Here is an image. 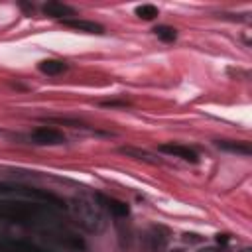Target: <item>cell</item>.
<instances>
[{"mask_svg":"<svg viewBox=\"0 0 252 252\" xmlns=\"http://www.w3.org/2000/svg\"><path fill=\"white\" fill-rule=\"evenodd\" d=\"M67 211L77 226L85 232L100 234L106 228V213L100 207L96 197L91 195H73L67 201Z\"/></svg>","mask_w":252,"mask_h":252,"instance_id":"6da1fadb","label":"cell"},{"mask_svg":"<svg viewBox=\"0 0 252 252\" xmlns=\"http://www.w3.org/2000/svg\"><path fill=\"white\" fill-rule=\"evenodd\" d=\"M47 207L32 205L28 201H0V219L16 222H47Z\"/></svg>","mask_w":252,"mask_h":252,"instance_id":"7a4b0ae2","label":"cell"},{"mask_svg":"<svg viewBox=\"0 0 252 252\" xmlns=\"http://www.w3.org/2000/svg\"><path fill=\"white\" fill-rule=\"evenodd\" d=\"M171 240V232L163 224H150L142 230L140 248L142 252H165Z\"/></svg>","mask_w":252,"mask_h":252,"instance_id":"3957f363","label":"cell"},{"mask_svg":"<svg viewBox=\"0 0 252 252\" xmlns=\"http://www.w3.org/2000/svg\"><path fill=\"white\" fill-rule=\"evenodd\" d=\"M0 195L2 197H22V199H28V201H39V203H59V199L43 189H37V187H28V185H18V183H6V181H0Z\"/></svg>","mask_w":252,"mask_h":252,"instance_id":"277c9868","label":"cell"},{"mask_svg":"<svg viewBox=\"0 0 252 252\" xmlns=\"http://www.w3.org/2000/svg\"><path fill=\"white\" fill-rule=\"evenodd\" d=\"M30 138L33 140V144H39V146H59L65 142V136L63 132H59L57 128H51V126H39L35 128Z\"/></svg>","mask_w":252,"mask_h":252,"instance_id":"5b68a950","label":"cell"},{"mask_svg":"<svg viewBox=\"0 0 252 252\" xmlns=\"http://www.w3.org/2000/svg\"><path fill=\"white\" fill-rule=\"evenodd\" d=\"M45 238H49L53 244H57L59 248H65V250H81L85 248V242L71 234V232H63V230H45Z\"/></svg>","mask_w":252,"mask_h":252,"instance_id":"8992f818","label":"cell"},{"mask_svg":"<svg viewBox=\"0 0 252 252\" xmlns=\"http://www.w3.org/2000/svg\"><path fill=\"white\" fill-rule=\"evenodd\" d=\"M94 197L98 199V203H100V207L104 209V213H110V215L116 217V219H124V217L130 215L128 203H124V201H120V199H116V197H108V195H94Z\"/></svg>","mask_w":252,"mask_h":252,"instance_id":"52a82bcc","label":"cell"},{"mask_svg":"<svg viewBox=\"0 0 252 252\" xmlns=\"http://www.w3.org/2000/svg\"><path fill=\"white\" fill-rule=\"evenodd\" d=\"M158 150L163 152V154H167V156H173V158H181V159H185V161H191V163L197 161V154H195V150H191V148L185 146V144L165 142V144H159Z\"/></svg>","mask_w":252,"mask_h":252,"instance_id":"ba28073f","label":"cell"},{"mask_svg":"<svg viewBox=\"0 0 252 252\" xmlns=\"http://www.w3.org/2000/svg\"><path fill=\"white\" fill-rule=\"evenodd\" d=\"M63 26L71 28V30H79V32H85V33H102L104 28L96 22H91V20H81V18H69L63 22Z\"/></svg>","mask_w":252,"mask_h":252,"instance_id":"9c48e42d","label":"cell"},{"mask_svg":"<svg viewBox=\"0 0 252 252\" xmlns=\"http://www.w3.org/2000/svg\"><path fill=\"white\" fill-rule=\"evenodd\" d=\"M43 12L51 18H61L63 22L69 20V16H75V10L63 2H47L43 4Z\"/></svg>","mask_w":252,"mask_h":252,"instance_id":"30bf717a","label":"cell"},{"mask_svg":"<svg viewBox=\"0 0 252 252\" xmlns=\"http://www.w3.org/2000/svg\"><path fill=\"white\" fill-rule=\"evenodd\" d=\"M0 252H43V250L24 240H0Z\"/></svg>","mask_w":252,"mask_h":252,"instance_id":"8fae6325","label":"cell"},{"mask_svg":"<svg viewBox=\"0 0 252 252\" xmlns=\"http://www.w3.org/2000/svg\"><path fill=\"white\" fill-rule=\"evenodd\" d=\"M37 67L43 75H49V77H55V75H61L67 71V63L61 59H43V61H39Z\"/></svg>","mask_w":252,"mask_h":252,"instance_id":"7c38bea8","label":"cell"},{"mask_svg":"<svg viewBox=\"0 0 252 252\" xmlns=\"http://www.w3.org/2000/svg\"><path fill=\"white\" fill-rule=\"evenodd\" d=\"M118 152L124 154V156H128V158L146 161V163H158V159H156L154 154H150V152H146V150H140V148H134V146H122Z\"/></svg>","mask_w":252,"mask_h":252,"instance_id":"4fadbf2b","label":"cell"},{"mask_svg":"<svg viewBox=\"0 0 252 252\" xmlns=\"http://www.w3.org/2000/svg\"><path fill=\"white\" fill-rule=\"evenodd\" d=\"M217 148L226 150V152H234V154H242V156H250V146L248 142H232V140H219Z\"/></svg>","mask_w":252,"mask_h":252,"instance_id":"5bb4252c","label":"cell"},{"mask_svg":"<svg viewBox=\"0 0 252 252\" xmlns=\"http://www.w3.org/2000/svg\"><path fill=\"white\" fill-rule=\"evenodd\" d=\"M154 33H156L161 41H165V43H171V41H175V37H177V32H175V28H171V26H156V28H154Z\"/></svg>","mask_w":252,"mask_h":252,"instance_id":"9a60e30c","label":"cell"},{"mask_svg":"<svg viewBox=\"0 0 252 252\" xmlns=\"http://www.w3.org/2000/svg\"><path fill=\"white\" fill-rule=\"evenodd\" d=\"M134 12H136V16L140 20H146V22H150V20H154L158 16V8L154 4H140V6H136Z\"/></svg>","mask_w":252,"mask_h":252,"instance_id":"2e32d148","label":"cell"},{"mask_svg":"<svg viewBox=\"0 0 252 252\" xmlns=\"http://www.w3.org/2000/svg\"><path fill=\"white\" fill-rule=\"evenodd\" d=\"M197 252H224V248H222V246H217V244H211V246H203V248H199Z\"/></svg>","mask_w":252,"mask_h":252,"instance_id":"e0dca14e","label":"cell"},{"mask_svg":"<svg viewBox=\"0 0 252 252\" xmlns=\"http://www.w3.org/2000/svg\"><path fill=\"white\" fill-rule=\"evenodd\" d=\"M183 240H185V242H201L199 234H193V232H191V234H189V232H185V234H183Z\"/></svg>","mask_w":252,"mask_h":252,"instance_id":"ac0fdd59","label":"cell"},{"mask_svg":"<svg viewBox=\"0 0 252 252\" xmlns=\"http://www.w3.org/2000/svg\"><path fill=\"white\" fill-rule=\"evenodd\" d=\"M165 252H183L181 248H171V250H165Z\"/></svg>","mask_w":252,"mask_h":252,"instance_id":"d6986e66","label":"cell"}]
</instances>
